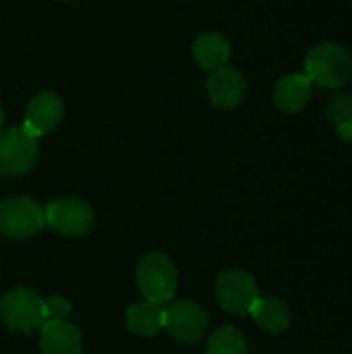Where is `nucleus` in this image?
<instances>
[{
    "label": "nucleus",
    "mask_w": 352,
    "mask_h": 354,
    "mask_svg": "<svg viewBox=\"0 0 352 354\" xmlns=\"http://www.w3.org/2000/svg\"><path fill=\"white\" fill-rule=\"evenodd\" d=\"M0 127H2V110H0Z\"/></svg>",
    "instance_id": "aec40b11"
},
{
    "label": "nucleus",
    "mask_w": 352,
    "mask_h": 354,
    "mask_svg": "<svg viewBox=\"0 0 352 354\" xmlns=\"http://www.w3.org/2000/svg\"><path fill=\"white\" fill-rule=\"evenodd\" d=\"M39 346L44 354H83L81 332L64 322H46L39 334Z\"/></svg>",
    "instance_id": "9b49d317"
},
{
    "label": "nucleus",
    "mask_w": 352,
    "mask_h": 354,
    "mask_svg": "<svg viewBox=\"0 0 352 354\" xmlns=\"http://www.w3.org/2000/svg\"><path fill=\"white\" fill-rule=\"evenodd\" d=\"M46 224L64 236H83L93 226V209L79 197H64L52 201L46 209Z\"/></svg>",
    "instance_id": "423d86ee"
},
{
    "label": "nucleus",
    "mask_w": 352,
    "mask_h": 354,
    "mask_svg": "<svg viewBox=\"0 0 352 354\" xmlns=\"http://www.w3.org/2000/svg\"><path fill=\"white\" fill-rule=\"evenodd\" d=\"M37 160V139L23 127H12L0 135V174L21 176Z\"/></svg>",
    "instance_id": "0eeeda50"
},
{
    "label": "nucleus",
    "mask_w": 352,
    "mask_h": 354,
    "mask_svg": "<svg viewBox=\"0 0 352 354\" xmlns=\"http://www.w3.org/2000/svg\"><path fill=\"white\" fill-rule=\"evenodd\" d=\"M207 313L195 301H174L164 307V330L178 342H197L207 332Z\"/></svg>",
    "instance_id": "6e6552de"
},
{
    "label": "nucleus",
    "mask_w": 352,
    "mask_h": 354,
    "mask_svg": "<svg viewBox=\"0 0 352 354\" xmlns=\"http://www.w3.org/2000/svg\"><path fill=\"white\" fill-rule=\"evenodd\" d=\"M247 91V81L241 71L232 66H222L212 73L207 81V93L216 108L232 110L237 108Z\"/></svg>",
    "instance_id": "1a4fd4ad"
},
{
    "label": "nucleus",
    "mask_w": 352,
    "mask_h": 354,
    "mask_svg": "<svg viewBox=\"0 0 352 354\" xmlns=\"http://www.w3.org/2000/svg\"><path fill=\"white\" fill-rule=\"evenodd\" d=\"M336 131H338L340 139H344V141H352V118L351 120L340 122V124H336Z\"/></svg>",
    "instance_id": "6ab92c4d"
},
{
    "label": "nucleus",
    "mask_w": 352,
    "mask_h": 354,
    "mask_svg": "<svg viewBox=\"0 0 352 354\" xmlns=\"http://www.w3.org/2000/svg\"><path fill=\"white\" fill-rule=\"evenodd\" d=\"M205 354H247V342L237 328L224 326L207 340Z\"/></svg>",
    "instance_id": "dca6fc26"
},
{
    "label": "nucleus",
    "mask_w": 352,
    "mask_h": 354,
    "mask_svg": "<svg viewBox=\"0 0 352 354\" xmlns=\"http://www.w3.org/2000/svg\"><path fill=\"white\" fill-rule=\"evenodd\" d=\"M71 313V303L62 297H52L46 301V317L48 322H58L64 319Z\"/></svg>",
    "instance_id": "a211bd4d"
},
{
    "label": "nucleus",
    "mask_w": 352,
    "mask_h": 354,
    "mask_svg": "<svg viewBox=\"0 0 352 354\" xmlns=\"http://www.w3.org/2000/svg\"><path fill=\"white\" fill-rule=\"evenodd\" d=\"M326 112L334 124H340L352 118V93H338L332 95V100L326 106Z\"/></svg>",
    "instance_id": "f3484780"
},
{
    "label": "nucleus",
    "mask_w": 352,
    "mask_h": 354,
    "mask_svg": "<svg viewBox=\"0 0 352 354\" xmlns=\"http://www.w3.org/2000/svg\"><path fill=\"white\" fill-rule=\"evenodd\" d=\"M46 226L44 209L29 197H8L0 201V234L8 239H31Z\"/></svg>",
    "instance_id": "20e7f679"
},
{
    "label": "nucleus",
    "mask_w": 352,
    "mask_h": 354,
    "mask_svg": "<svg viewBox=\"0 0 352 354\" xmlns=\"http://www.w3.org/2000/svg\"><path fill=\"white\" fill-rule=\"evenodd\" d=\"M137 286L145 301L164 305L176 295V268L166 253H147L137 263Z\"/></svg>",
    "instance_id": "f03ea898"
},
{
    "label": "nucleus",
    "mask_w": 352,
    "mask_h": 354,
    "mask_svg": "<svg viewBox=\"0 0 352 354\" xmlns=\"http://www.w3.org/2000/svg\"><path fill=\"white\" fill-rule=\"evenodd\" d=\"M309 100H311V81L305 73L284 75L274 89L276 106L288 114L301 112L309 104Z\"/></svg>",
    "instance_id": "f8f14e48"
},
{
    "label": "nucleus",
    "mask_w": 352,
    "mask_h": 354,
    "mask_svg": "<svg viewBox=\"0 0 352 354\" xmlns=\"http://www.w3.org/2000/svg\"><path fill=\"white\" fill-rule=\"evenodd\" d=\"M0 313L4 324L19 334H31L35 330H41V326L48 322L46 301L23 286L12 288L2 297Z\"/></svg>",
    "instance_id": "7ed1b4c3"
},
{
    "label": "nucleus",
    "mask_w": 352,
    "mask_h": 354,
    "mask_svg": "<svg viewBox=\"0 0 352 354\" xmlns=\"http://www.w3.org/2000/svg\"><path fill=\"white\" fill-rule=\"evenodd\" d=\"M193 54L201 68L218 71V68L226 66V62L230 58V44L218 33H205V35L197 37V41L193 46Z\"/></svg>",
    "instance_id": "4468645a"
},
{
    "label": "nucleus",
    "mask_w": 352,
    "mask_h": 354,
    "mask_svg": "<svg viewBox=\"0 0 352 354\" xmlns=\"http://www.w3.org/2000/svg\"><path fill=\"white\" fill-rule=\"evenodd\" d=\"M127 326L137 336H154L164 328V307L143 301L127 311Z\"/></svg>",
    "instance_id": "2eb2a0df"
},
{
    "label": "nucleus",
    "mask_w": 352,
    "mask_h": 354,
    "mask_svg": "<svg viewBox=\"0 0 352 354\" xmlns=\"http://www.w3.org/2000/svg\"><path fill=\"white\" fill-rule=\"evenodd\" d=\"M216 297L220 307L230 315H249L259 299L255 280L243 270H228L218 276Z\"/></svg>",
    "instance_id": "39448f33"
},
{
    "label": "nucleus",
    "mask_w": 352,
    "mask_h": 354,
    "mask_svg": "<svg viewBox=\"0 0 352 354\" xmlns=\"http://www.w3.org/2000/svg\"><path fill=\"white\" fill-rule=\"evenodd\" d=\"M62 102L58 95L54 93H39L37 97H33L25 110V120H23V129L31 135V137H41L50 131H54L58 127V122L62 120Z\"/></svg>",
    "instance_id": "9d476101"
},
{
    "label": "nucleus",
    "mask_w": 352,
    "mask_h": 354,
    "mask_svg": "<svg viewBox=\"0 0 352 354\" xmlns=\"http://www.w3.org/2000/svg\"><path fill=\"white\" fill-rule=\"evenodd\" d=\"M305 75L309 77L311 85L338 89L351 81V52L336 41H322L309 50L305 58Z\"/></svg>",
    "instance_id": "f257e3e1"
},
{
    "label": "nucleus",
    "mask_w": 352,
    "mask_h": 354,
    "mask_svg": "<svg viewBox=\"0 0 352 354\" xmlns=\"http://www.w3.org/2000/svg\"><path fill=\"white\" fill-rule=\"evenodd\" d=\"M251 317L255 324L266 330L268 334H280L288 330L290 326V309L282 299H257V303L251 309Z\"/></svg>",
    "instance_id": "ddd939ff"
}]
</instances>
